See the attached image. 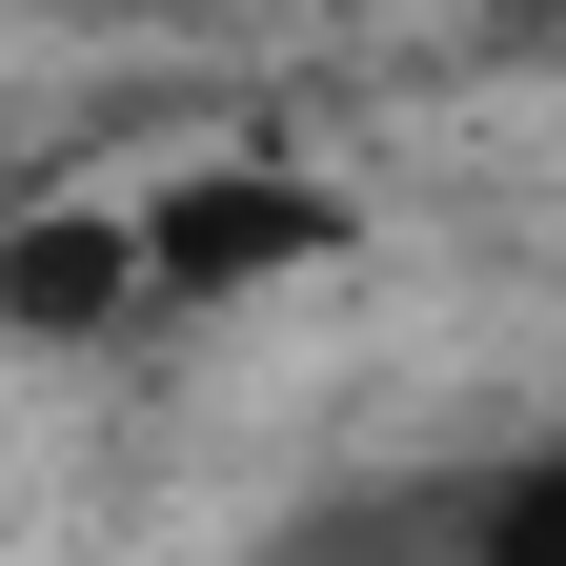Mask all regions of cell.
<instances>
[{
  "label": "cell",
  "instance_id": "obj_1",
  "mask_svg": "<svg viewBox=\"0 0 566 566\" xmlns=\"http://www.w3.org/2000/svg\"><path fill=\"white\" fill-rule=\"evenodd\" d=\"M122 202H142V283H163V324L283 304V283H324L344 243H365V202H344L324 163H182V182H122Z\"/></svg>",
  "mask_w": 566,
  "mask_h": 566
},
{
  "label": "cell",
  "instance_id": "obj_2",
  "mask_svg": "<svg viewBox=\"0 0 566 566\" xmlns=\"http://www.w3.org/2000/svg\"><path fill=\"white\" fill-rule=\"evenodd\" d=\"M142 324H163V283H142V202H102V182L0 202V344L82 365V344H142Z\"/></svg>",
  "mask_w": 566,
  "mask_h": 566
},
{
  "label": "cell",
  "instance_id": "obj_3",
  "mask_svg": "<svg viewBox=\"0 0 566 566\" xmlns=\"http://www.w3.org/2000/svg\"><path fill=\"white\" fill-rule=\"evenodd\" d=\"M424 566H566V424H526V446L424 485Z\"/></svg>",
  "mask_w": 566,
  "mask_h": 566
},
{
  "label": "cell",
  "instance_id": "obj_4",
  "mask_svg": "<svg viewBox=\"0 0 566 566\" xmlns=\"http://www.w3.org/2000/svg\"><path fill=\"white\" fill-rule=\"evenodd\" d=\"M61 21H182V0H61Z\"/></svg>",
  "mask_w": 566,
  "mask_h": 566
}]
</instances>
